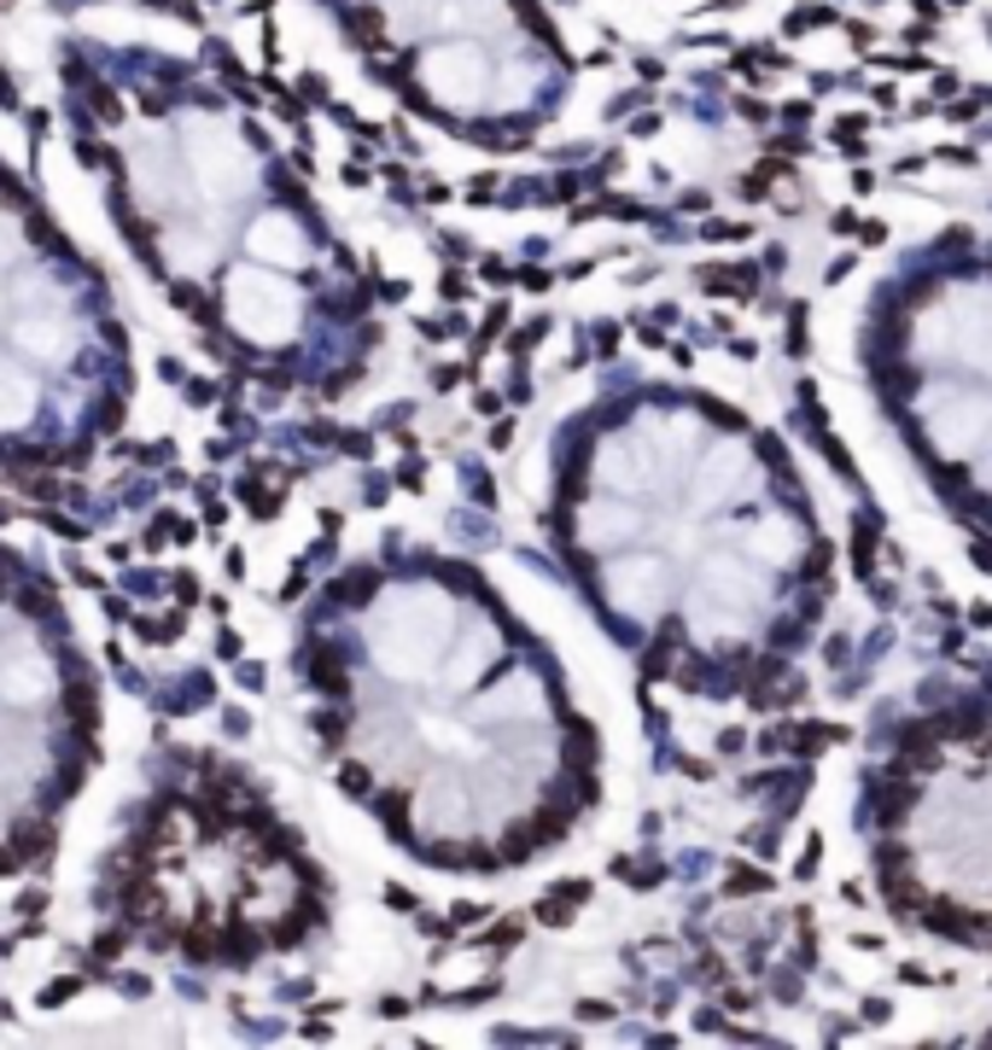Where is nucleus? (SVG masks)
I'll return each instance as SVG.
<instances>
[{
  "mask_svg": "<svg viewBox=\"0 0 992 1050\" xmlns=\"http://www.w3.org/2000/svg\"><path fill=\"white\" fill-rule=\"evenodd\" d=\"M228 310L251 345H280L298 327V293L280 275H263V269H246V275L228 281Z\"/></svg>",
  "mask_w": 992,
  "mask_h": 1050,
  "instance_id": "1",
  "label": "nucleus"
},
{
  "mask_svg": "<svg viewBox=\"0 0 992 1050\" xmlns=\"http://www.w3.org/2000/svg\"><path fill=\"white\" fill-rule=\"evenodd\" d=\"M420 82H427V94L439 99V106L467 111V106H474V99L485 94V82H491V59H485L474 41L432 47V53L420 59Z\"/></svg>",
  "mask_w": 992,
  "mask_h": 1050,
  "instance_id": "2",
  "label": "nucleus"
},
{
  "mask_svg": "<svg viewBox=\"0 0 992 1050\" xmlns=\"http://www.w3.org/2000/svg\"><path fill=\"white\" fill-rule=\"evenodd\" d=\"M0 701L19 706V713H36V706L53 701V666L41 654H19L0 666Z\"/></svg>",
  "mask_w": 992,
  "mask_h": 1050,
  "instance_id": "3",
  "label": "nucleus"
},
{
  "mask_svg": "<svg viewBox=\"0 0 992 1050\" xmlns=\"http://www.w3.org/2000/svg\"><path fill=\"white\" fill-rule=\"evenodd\" d=\"M246 251L251 258H263V263H304L310 258V240H304V228L292 223V216H258V223L246 228Z\"/></svg>",
  "mask_w": 992,
  "mask_h": 1050,
  "instance_id": "4",
  "label": "nucleus"
},
{
  "mask_svg": "<svg viewBox=\"0 0 992 1050\" xmlns=\"http://www.w3.org/2000/svg\"><path fill=\"white\" fill-rule=\"evenodd\" d=\"M29 420H36V380L0 368V432H24Z\"/></svg>",
  "mask_w": 992,
  "mask_h": 1050,
  "instance_id": "5",
  "label": "nucleus"
},
{
  "mask_svg": "<svg viewBox=\"0 0 992 1050\" xmlns=\"http://www.w3.org/2000/svg\"><path fill=\"white\" fill-rule=\"evenodd\" d=\"M12 338H19L29 357H47V362L71 350V327H64V321H53V315H24L19 327H12Z\"/></svg>",
  "mask_w": 992,
  "mask_h": 1050,
  "instance_id": "6",
  "label": "nucleus"
}]
</instances>
